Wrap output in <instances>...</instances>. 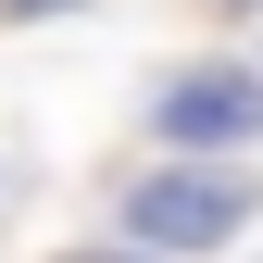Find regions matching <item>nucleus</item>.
<instances>
[{"label":"nucleus","instance_id":"obj_4","mask_svg":"<svg viewBox=\"0 0 263 263\" xmlns=\"http://www.w3.org/2000/svg\"><path fill=\"white\" fill-rule=\"evenodd\" d=\"M0 13H13V25H38V13H76V0H0Z\"/></svg>","mask_w":263,"mask_h":263},{"label":"nucleus","instance_id":"obj_5","mask_svg":"<svg viewBox=\"0 0 263 263\" xmlns=\"http://www.w3.org/2000/svg\"><path fill=\"white\" fill-rule=\"evenodd\" d=\"M213 13H263V0H213Z\"/></svg>","mask_w":263,"mask_h":263},{"label":"nucleus","instance_id":"obj_3","mask_svg":"<svg viewBox=\"0 0 263 263\" xmlns=\"http://www.w3.org/2000/svg\"><path fill=\"white\" fill-rule=\"evenodd\" d=\"M63 263H163V251H138V238H88V251H63Z\"/></svg>","mask_w":263,"mask_h":263},{"label":"nucleus","instance_id":"obj_2","mask_svg":"<svg viewBox=\"0 0 263 263\" xmlns=\"http://www.w3.org/2000/svg\"><path fill=\"white\" fill-rule=\"evenodd\" d=\"M151 138L163 151H251L263 138V63H176L151 88Z\"/></svg>","mask_w":263,"mask_h":263},{"label":"nucleus","instance_id":"obj_1","mask_svg":"<svg viewBox=\"0 0 263 263\" xmlns=\"http://www.w3.org/2000/svg\"><path fill=\"white\" fill-rule=\"evenodd\" d=\"M251 213H263V176L238 151H176V163H138L125 176V238L163 251V263H213Z\"/></svg>","mask_w":263,"mask_h":263}]
</instances>
